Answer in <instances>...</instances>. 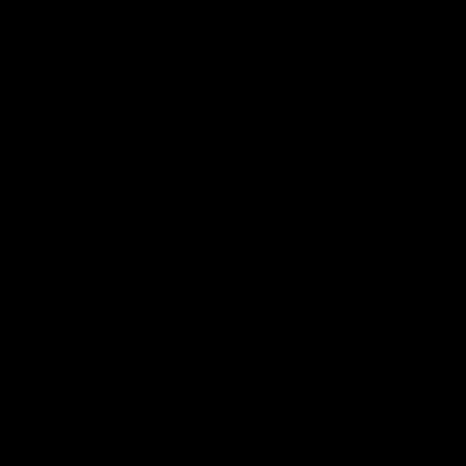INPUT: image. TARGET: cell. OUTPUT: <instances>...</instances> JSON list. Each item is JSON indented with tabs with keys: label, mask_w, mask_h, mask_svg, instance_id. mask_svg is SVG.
<instances>
[]
</instances>
